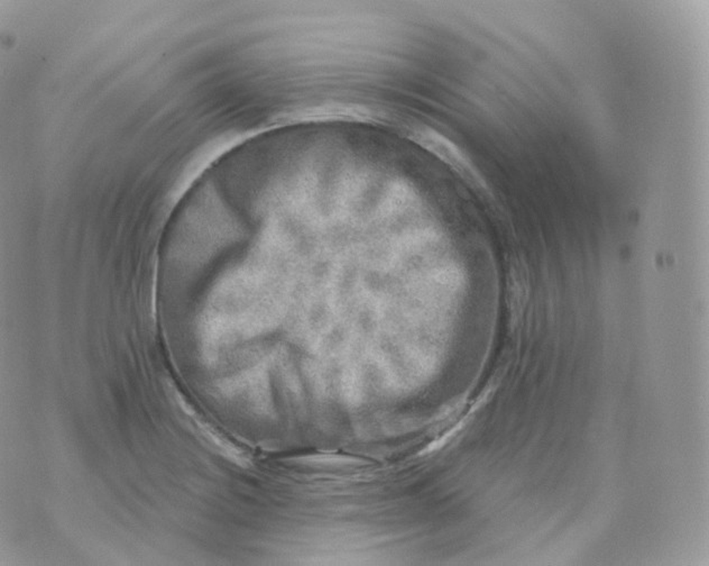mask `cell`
<instances>
[{"mask_svg":"<svg viewBox=\"0 0 709 566\" xmlns=\"http://www.w3.org/2000/svg\"><path fill=\"white\" fill-rule=\"evenodd\" d=\"M196 426L202 439L210 444L219 454L242 468H247L250 466V458H247L246 453L234 443H231L229 439H225V436L221 435L215 428L210 427L209 424L199 420H196Z\"/></svg>","mask_w":709,"mask_h":566,"instance_id":"obj_1","label":"cell"},{"mask_svg":"<svg viewBox=\"0 0 709 566\" xmlns=\"http://www.w3.org/2000/svg\"><path fill=\"white\" fill-rule=\"evenodd\" d=\"M296 462L305 463V464H320V463H334V464H346V463H353V458H341V456H307V458H296Z\"/></svg>","mask_w":709,"mask_h":566,"instance_id":"obj_2","label":"cell"}]
</instances>
